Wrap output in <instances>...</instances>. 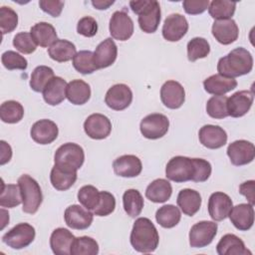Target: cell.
<instances>
[{"mask_svg":"<svg viewBox=\"0 0 255 255\" xmlns=\"http://www.w3.org/2000/svg\"><path fill=\"white\" fill-rule=\"evenodd\" d=\"M252 68L253 57L248 50L242 47L236 48L220 58L217 64L218 74L233 79L249 74Z\"/></svg>","mask_w":255,"mask_h":255,"instance_id":"cell-1","label":"cell"},{"mask_svg":"<svg viewBox=\"0 0 255 255\" xmlns=\"http://www.w3.org/2000/svg\"><path fill=\"white\" fill-rule=\"evenodd\" d=\"M129 241L135 251L151 253L158 246L159 235L151 220L146 217H139L133 223Z\"/></svg>","mask_w":255,"mask_h":255,"instance_id":"cell-2","label":"cell"},{"mask_svg":"<svg viewBox=\"0 0 255 255\" xmlns=\"http://www.w3.org/2000/svg\"><path fill=\"white\" fill-rule=\"evenodd\" d=\"M129 7L133 13L138 15L139 28L144 33H154L159 25L161 12L159 3L155 0L129 1Z\"/></svg>","mask_w":255,"mask_h":255,"instance_id":"cell-3","label":"cell"},{"mask_svg":"<svg viewBox=\"0 0 255 255\" xmlns=\"http://www.w3.org/2000/svg\"><path fill=\"white\" fill-rule=\"evenodd\" d=\"M18 185L22 195L23 211L29 214L36 213L43 201L42 190L39 183L30 175L23 174L18 178Z\"/></svg>","mask_w":255,"mask_h":255,"instance_id":"cell-4","label":"cell"},{"mask_svg":"<svg viewBox=\"0 0 255 255\" xmlns=\"http://www.w3.org/2000/svg\"><path fill=\"white\" fill-rule=\"evenodd\" d=\"M85 153L82 146L74 142H67L58 147L54 155L55 164L77 171L84 163Z\"/></svg>","mask_w":255,"mask_h":255,"instance_id":"cell-5","label":"cell"},{"mask_svg":"<svg viewBox=\"0 0 255 255\" xmlns=\"http://www.w3.org/2000/svg\"><path fill=\"white\" fill-rule=\"evenodd\" d=\"M195 173L193 158L177 155L169 159L165 167L167 179L174 182H185L192 180Z\"/></svg>","mask_w":255,"mask_h":255,"instance_id":"cell-6","label":"cell"},{"mask_svg":"<svg viewBox=\"0 0 255 255\" xmlns=\"http://www.w3.org/2000/svg\"><path fill=\"white\" fill-rule=\"evenodd\" d=\"M35 234V228L29 223L23 222L6 232L2 237V241L9 247L19 250L29 246L33 242Z\"/></svg>","mask_w":255,"mask_h":255,"instance_id":"cell-7","label":"cell"},{"mask_svg":"<svg viewBox=\"0 0 255 255\" xmlns=\"http://www.w3.org/2000/svg\"><path fill=\"white\" fill-rule=\"evenodd\" d=\"M169 128V121L162 114H150L144 117L139 125L141 134L148 139H157L165 135Z\"/></svg>","mask_w":255,"mask_h":255,"instance_id":"cell-8","label":"cell"},{"mask_svg":"<svg viewBox=\"0 0 255 255\" xmlns=\"http://www.w3.org/2000/svg\"><path fill=\"white\" fill-rule=\"evenodd\" d=\"M217 223L214 221H199L195 223L189 231V244L193 248H203L209 245L216 233Z\"/></svg>","mask_w":255,"mask_h":255,"instance_id":"cell-9","label":"cell"},{"mask_svg":"<svg viewBox=\"0 0 255 255\" xmlns=\"http://www.w3.org/2000/svg\"><path fill=\"white\" fill-rule=\"evenodd\" d=\"M110 34L119 41H127L133 34V22L125 11H116L110 19Z\"/></svg>","mask_w":255,"mask_h":255,"instance_id":"cell-10","label":"cell"},{"mask_svg":"<svg viewBox=\"0 0 255 255\" xmlns=\"http://www.w3.org/2000/svg\"><path fill=\"white\" fill-rule=\"evenodd\" d=\"M226 151L231 163L236 166L250 163L255 156L254 144L245 139H238L231 142Z\"/></svg>","mask_w":255,"mask_h":255,"instance_id":"cell-11","label":"cell"},{"mask_svg":"<svg viewBox=\"0 0 255 255\" xmlns=\"http://www.w3.org/2000/svg\"><path fill=\"white\" fill-rule=\"evenodd\" d=\"M132 101V92L128 85L117 84L111 87L105 97V103L115 111L127 109Z\"/></svg>","mask_w":255,"mask_h":255,"instance_id":"cell-12","label":"cell"},{"mask_svg":"<svg viewBox=\"0 0 255 255\" xmlns=\"http://www.w3.org/2000/svg\"><path fill=\"white\" fill-rule=\"evenodd\" d=\"M84 129L87 135L93 139H104L112 131V123L102 114H92L84 123Z\"/></svg>","mask_w":255,"mask_h":255,"instance_id":"cell-13","label":"cell"},{"mask_svg":"<svg viewBox=\"0 0 255 255\" xmlns=\"http://www.w3.org/2000/svg\"><path fill=\"white\" fill-rule=\"evenodd\" d=\"M188 22L184 16L173 13L167 16L162 26V36L166 41L177 42L186 34Z\"/></svg>","mask_w":255,"mask_h":255,"instance_id":"cell-14","label":"cell"},{"mask_svg":"<svg viewBox=\"0 0 255 255\" xmlns=\"http://www.w3.org/2000/svg\"><path fill=\"white\" fill-rule=\"evenodd\" d=\"M64 218L66 224L70 228L85 230L91 226L94 215L90 210L86 209L85 207H82L78 204H73L66 208Z\"/></svg>","mask_w":255,"mask_h":255,"instance_id":"cell-15","label":"cell"},{"mask_svg":"<svg viewBox=\"0 0 255 255\" xmlns=\"http://www.w3.org/2000/svg\"><path fill=\"white\" fill-rule=\"evenodd\" d=\"M160 100L166 108L171 110L178 109L185 100L184 88L176 81H167L160 89Z\"/></svg>","mask_w":255,"mask_h":255,"instance_id":"cell-16","label":"cell"},{"mask_svg":"<svg viewBox=\"0 0 255 255\" xmlns=\"http://www.w3.org/2000/svg\"><path fill=\"white\" fill-rule=\"evenodd\" d=\"M232 207L231 198L224 192H213L208 199V213L214 221H222L228 217Z\"/></svg>","mask_w":255,"mask_h":255,"instance_id":"cell-17","label":"cell"},{"mask_svg":"<svg viewBox=\"0 0 255 255\" xmlns=\"http://www.w3.org/2000/svg\"><path fill=\"white\" fill-rule=\"evenodd\" d=\"M200 143L210 149L220 148L227 142V133L219 126L205 125L198 132Z\"/></svg>","mask_w":255,"mask_h":255,"instance_id":"cell-18","label":"cell"},{"mask_svg":"<svg viewBox=\"0 0 255 255\" xmlns=\"http://www.w3.org/2000/svg\"><path fill=\"white\" fill-rule=\"evenodd\" d=\"M215 40L222 45H229L235 42L239 35V28L233 19L215 20L212 29Z\"/></svg>","mask_w":255,"mask_h":255,"instance_id":"cell-19","label":"cell"},{"mask_svg":"<svg viewBox=\"0 0 255 255\" xmlns=\"http://www.w3.org/2000/svg\"><path fill=\"white\" fill-rule=\"evenodd\" d=\"M252 91H239L227 99V113L232 118L246 115L253 104Z\"/></svg>","mask_w":255,"mask_h":255,"instance_id":"cell-20","label":"cell"},{"mask_svg":"<svg viewBox=\"0 0 255 255\" xmlns=\"http://www.w3.org/2000/svg\"><path fill=\"white\" fill-rule=\"evenodd\" d=\"M59 133L57 125L51 120H40L36 122L30 130L31 137L39 144H49L53 142Z\"/></svg>","mask_w":255,"mask_h":255,"instance_id":"cell-21","label":"cell"},{"mask_svg":"<svg viewBox=\"0 0 255 255\" xmlns=\"http://www.w3.org/2000/svg\"><path fill=\"white\" fill-rule=\"evenodd\" d=\"M231 223L240 231L249 230L254 223V208L250 203H240L233 206L228 214Z\"/></svg>","mask_w":255,"mask_h":255,"instance_id":"cell-22","label":"cell"},{"mask_svg":"<svg viewBox=\"0 0 255 255\" xmlns=\"http://www.w3.org/2000/svg\"><path fill=\"white\" fill-rule=\"evenodd\" d=\"M118 56V47L112 38L101 42L94 52V63L97 69H105L112 66Z\"/></svg>","mask_w":255,"mask_h":255,"instance_id":"cell-23","label":"cell"},{"mask_svg":"<svg viewBox=\"0 0 255 255\" xmlns=\"http://www.w3.org/2000/svg\"><path fill=\"white\" fill-rule=\"evenodd\" d=\"M114 171L122 177H135L142 169L140 159L133 154H125L119 156L113 162Z\"/></svg>","mask_w":255,"mask_h":255,"instance_id":"cell-24","label":"cell"},{"mask_svg":"<svg viewBox=\"0 0 255 255\" xmlns=\"http://www.w3.org/2000/svg\"><path fill=\"white\" fill-rule=\"evenodd\" d=\"M75 236L66 228H56L50 237V247L56 255H71V248Z\"/></svg>","mask_w":255,"mask_h":255,"instance_id":"cell-25","label":"cell"},{"mask_svg":"<svg viewBox=\"0 0 255 255\" xmlns=\"http://www.w3.org/2000/svg\"><path fill=\"white\" fill-rule=\"evenodd\" d=\"M204 90L214 96H222L237 87V81L233 78L224 77L220 74L212 75L203 82Z\"/></svg>","mask_w":255,"mask_h":255,"instance_id":"cell-26","label":"cell"},{"mask_svg":"<svg viewBox=\"0 0 255 255\" xmlns=\"http://www.w3.org/2000/svg\"><path fill=\"white\" fill-rule=\"evenodd\" d=\"M176 202L185 215L193 216L200 209L201 196L199 192L194 189L184 188L178 192Z\"/></svg>","mask_w":255,"mask_h":255,"instance_id":"cell-27","label":"cell"},{"mask_svg":"<svg viewBox=\"0 0 255 255\" xmlns=\"http://www.w3.org/2000/svg\"><path fill=\"white\" fill-rule=\"evenodd\" d=\"M219 255H251L252 253L245 247L244 242L234 234H225L216 245Z\"/></svg>","mask_w":255,"mask_h":255,"instance_id":"cell-28","label":"cell"},{"mask_svg":"<svg viewBox=\"0 0 255 255\" xmlns=\"http://www.w3.org/2000/svg\"><path fill=\"white\" fill-rule=\"evenodd\" d=\"M66 81L61 77H54L44 88L43 98L44 101L50 106H57L61 104L66 98Z\"/></svg>","mask_w":255,"mask_h":255,"instance_id":"cell-29","label":"cell"},{"mask_svg":"<svg viewBox=\"0 0 255 255\" xmlns=\"http://www.w3.org/2000/svg\"><path fill=\"white\" fill-rule=\"evenodd\" d=\"M30 34L37 44V46L46 48L55 43L57 38V32L53 25L47 22H39L31 27Z\"/></svg>","mask_w":255,"mask_h":255,"instance_id":"cell-30","label":"cell"},{"mask_svg":"<svg viewBox=\"0 0 255 255\" xmlns=\"http://www.w3.org/2000/svg\"><path fill=\"white\" fill-rule=\"evenodd\" d=\"M50 180L55 189L65 191L76 182L77 171L54 164L50 173Z\"/></svg>","mask_w":255,"mask_h":255,"instance_id":"cell-31","label":"cell"},{"mask_svg":"<svg viewBox=\"0 0 255 255\" xmlns=\"http://www.w3.org/2000/svg\"><path fill=\"white\" fill-rule=\"evenodd\" d=\"M66 98L73 105H84L91 98V88L83 80H73L67 85Z\"/></svg>","mask_w":255,"mask_h":255,"instance_id":"cell-32","label":"cell"},{"mask_svg":"<svg viewBox=\"0 0 255 255\" xmlns=\"http://www.w3.org/2000/svg\"><path fill=\"white\" fill-rule=\"evenodd\" d=\"M171 193V184L164 178H157L153 180L145 189V197L154 203L165 202L170 198Z\"/></svg>","mask_w":255,"mask_h":255,"instance_id":"cell-33","label":"cell"},{"mask_svg":"<svg viewBox=\"0 0 255 255\" xmlns=\"http://www.w3.org/2000/svg\"><path fill=\"white\" fill-rule=\"evenodd\" d=\"M48 54L50 58L56 62H68L77 54L76 46L68 40L58 39L48 48Z\"/></svg>","mask_w":255,"mask_h":255,"instance_id":"cell-34","label":"cell"},{"mask_svg":"<svg viewBox=\"0 0 255 255\" xmlns=\"http://www.w3.org/2000/svg\"><path fill=\"white\" fill-rule=\"evenodd\" d=\"M181 218L178 207L172 204H166L159 207L155 213L156 222L163 228H172L176 226Z\"/></svg>","mask_w":255,"mask_h":255,"instance_id":"cell-35","label":"cell"},{"mask_svg":"<svg viewBox=\"0 0 255 255\" xmlns=\"http://www.w3.org/2000/svg\"><path fill=\"white\" fill-rule=\"evenodd\" d=\"M124 209L130 217H136L143 208V198L136 189H128L123 195Z\"/></svg>","mask_w":255,"mask_h":255,"instance_id":"cell-36","label":"cell"},{"mask_svg":"<svg viewBox=\"0 0 255 255\" xmlns=\"http://www.w3.org/2000/svg\"><path fill=\"white\" fill-rule=\"evenodd\" d=\"M209 15L215 20L231 19L236 9V2L227 0H213L209 2Z\"/></svg>","mask_w":255,"mask_h":255,"instance_id":"cell-37","label":"cell"},{"mask_svg":"<svg viewBox=\"0 0 255 255\" xmlns=\"http://www.w3.org/2000/svg\"><path fill=\"white\" fill-rule=\"evenodd\" d=\"M24 117L23 106L16 101H6L0 107L1 121L6 124H17Z\"/></svg>","mask_w":255,"mask_h":255,"instance_id":"cell-38","label":"cell"},{"mask_svg":"<svg viewBox=\"0 0 255 255\" xmlns=\"http://www.w3.org/2000/svg\"><path fill=\"white\" fill-rule=\"evenodd\" d=\"M54 77V71L52 68L48 66H38L31 74L30 87L34 92H43L44 88Z\"/></svg>","mask_w":255,"mask_h":255,"instance_id":"cell-39","label":"cell"},{"mask_svg":"<svg viewBox=\"0 0 255 255\" xmlns=\"http://www.w3.org/2000/svg\"><path fill=\"white\" fill-rule=\"evenodd\" d=\"M22 202V195L19 185L17 184H5L2 182L0 192V205L1 207L13 208L18 206Z\"/></svg>","mask_w":255,"mask_h":255,"instance_id":"cell-40","label":"cell"},{"mask_svg":"<svg viewBox=\"0 0 255 255\" xmlns=\"http://www.w3.org/2000/svg\"><path fill=\"white\" fill-rule=\"evenodd\" d=\"M99 253L98 242L89 236H81L75 238L71 255H96Z\"/></svg>","mask_w":255,"mask_h":255,"instance_id":"cell-41","label":"cell"},{"mask_svg":"<svg viewBox=\"0 0 255 255\" xmlns=\"http://www.w3.org/2000/svg\"><path fill=\"white\" fill-rule=\"evenodd\" d=\"M94 53L92 51H80L73 58V66L79 73L88 75L94 73L97 69L94 63Z\"/></svg>","mask_w":255,"mask_h":255,"instance_id":"cell-42","label":"cell"},{"mask_svg":"<svg viewBox=\"0 0 255 255\" xmlns=\"http://www.w3.org/2000/svg\"><path fill=\"white\" fill-rule=\"evenodd\" d=\"M209 52V43L204 38L195 37L187 43V58L190 62H195L198 59L207 57Z\"/></svg>","mask_w":255,"mask_h":255,"instance_id":"cell-43","label":"cell"},{"mask_svg":"<svg viewBox=\"0 0 255 255\" xmlns=\"http://www.w3.org/2000/svg\"><path fill=\"white\" fill-rule=\"evenodd\" d=\"M227 97L213 96L206 103V112L209 117L213 119H224L228 117L227 113Z\"/></svg>","mask_w":255,"mask_h":255,"instance_id":"cell-44","label":"cell"},{"mask_svg":"<svg viewBox=\"0 0 255 255\" xmlns=\"http://www.w3.org/2000/svg\"><path fill=\"white\" fill-rule=\"evenodd\" d=\"M79 202L88 210H94L100 200V191L93 185H85L78 191Z\"/></svg>","mask_w":255,"mask_h":255,"instance_id":"cell-45","label":"cell"},{"mask_svg":"<svg viewBox=\"0 0 255 255\" xmlns=\"http://www.w3.org/2000/svg\"><path fill=\"white\" fill-rule=\"evenodd\" d=\"M18 25V15L11 8L2 6L0 8V28L2 34L11 33L16 29Z\"/></svg>","mask_w":255,"mask_h":255,"instance_id":"cell-46","label":"cell"},{"mask_svg":"<svg viewBox=\"0 0 255 255\" xmlns=\"http://www.w3.org/2000/svg\"><path fill=\"white\" fill-rule=\"evenodd\" d=\"M1 62L3 66L7 70H26L28 66L27 60L20 55L19 53H16L15 51H6L2 54Z\"/></svg>","mask_w":255,"mask_h":255,"instance_id":"cell-47","label":"cell"},{"mask_svg":"<svg viewBox=\"0 0 255 255\" xmlns=\"http://www.w3.org/2000/svg\"><path fill=\"white\" fill-rule=\"evenodd\" d=\"M116 208L115 196L109 191H100V200L93 213L97 216H108Z\"/></svg>","mask_w":255,"mask_h":255,"instance_id":"cell-48","label":"cell"},{"mask_svg":"<svg viewBox=\"0 0 255 255\" xmlns=\"http://www.w3.org/2000/svg\"><path fill=\"white\" fill-rule=\"evenodd\" d=\"M13 46L23 54H32L37 49V44L28 32H20L13 38Z\"/></svg>","mask_w":255,"mask_h":255,"instance_id":"cell-49","label":"cell"},{"mask_svg":"<svg viewBox=\"0 0 255 255\" xmlns=\"http://www.w3.org/2000/svg\"><path fill=\"white\" fill-rule=\"evenodd\" d=\"M195 173L192 181L194 182H204L211 174V164L209 161L203 158H193Z\"/></svg>","mask_w":255,"mask_h":255,"instance_id":"cell-50","label":"cell"},{"mask_svg":"<svg viewBox=\"0 0 255 255\" xmlns=\"http://www.w3.org/2000/svg\"><path fill=\"white\" fill-rule=\"evenodd\" d=\"M77 32L85 37H93L98 32L97 21L90 16H85L81 18L77 24Z\"/></svg>","mask_w":255,"mask_h":255,"instance_id":"cell-51","label":"cell"},{"mask_svg":"<svg viewBox=\"0 0 255 255\" xmlns=\"http://www.w3.org/2000/svg\"><path fill=\"white\" fill-rule=\"evenodd\" d=\"M184 11L189 15L203 13L209 6L208 0H185L182 3Z\"/></svg>","mask_w":255,"mask_h":255,"instance_id":"cell-52","label":"cell"},{"mask_svg":"<svg viewBox=\"0 0 255 255\" xmlns=\"http://www.w3.org/2000/svg\"><path fill=\"white\" fill-rule=\"evenodd\" d=\"M40 8L52 17H59L62 13L64 2L60 0H41L39 1Z\"/></svg>","mask_w":255,"mask_h":255,"instance_id":"cell-53","label":"cell"},{"mask_svg":"<svg viewBox=\"0 0 255 255\" xmlns=\"http://www.w3.org/2000/svg\"><path fill=\"white\" fill-rule=\"evenodd\" d=\"M255 181L254 180H247L240 184L239 186V193L244 195L250 204L254 205L255 203Z\"/></svg>","mask_w":255,"mask_h":255,"instance_id":"cell-54","label":"cell"},{"mask_svg":"<svg viewBox=\"0 0 255 255\" xmlns=\"http://www.w3.org/2000/svg\"><path fill=\"white\" fill-rule=\"evenodd\" d=\"M0 147H1V160H0V164L3 165L5 163H7L11 157H12V149L11 146L4 140L0 141Z\"/></svg>","mask_w":255,"mask_h":255,"instance_id":"cell-55","label":"cell"},{"mask_svg":"<svg viewBox=\"0 0 255 255\" xmlns=\"http://www.w3.org/2000/svg\"><path fill=\"white\" fill-rule=\"evenodd\" d=\"M115 1H106V0H96L92 1V5L98 9V10H106L108 9L111 5L114 4Z\"/></svg>","mask_w":255,"mask_h":255,"instance_id":"cell-56","label":"cell"}]
</instances>
